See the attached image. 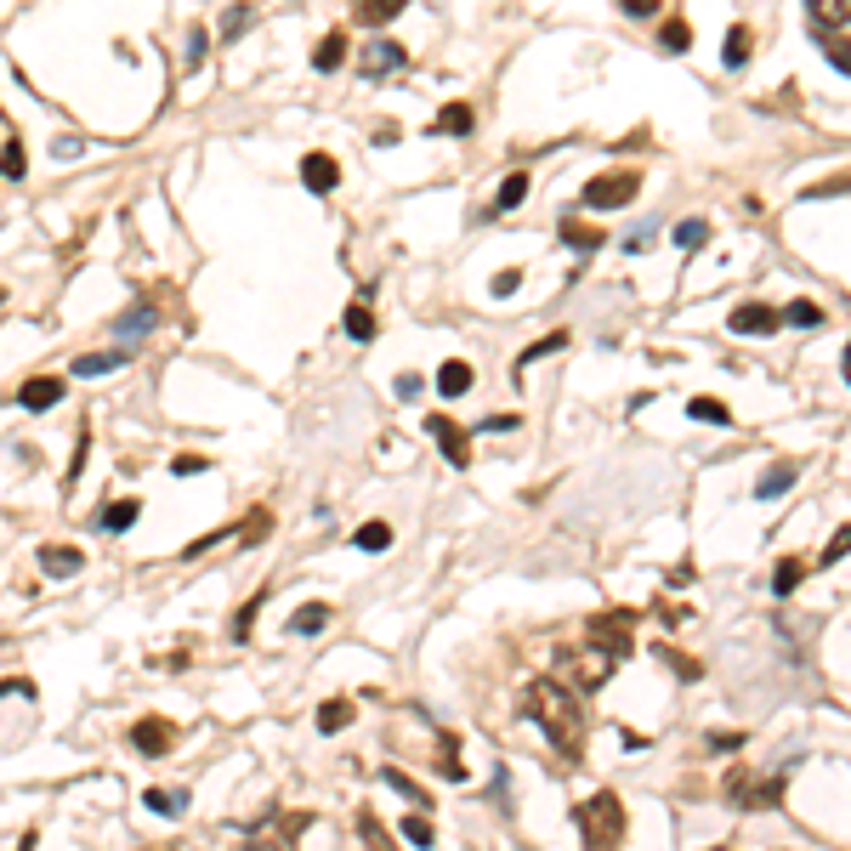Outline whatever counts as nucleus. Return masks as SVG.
<instances>
[{
  "instance_id": "1",
  "label": "nucleus",
  "mask_w": 851,
  "mask_h": 851,
  "mask_svg": "<svg viewBox=\"0 0 851 851\" xmlns=\"http://www.w3.org/2000/svg\"><path fill=\"white\" fill-rule=\"evenodd\" d=\"M522 715L551 738L556 755H568V761L585 755V710H579L574 687H562L556 676H534L522 687Z\"/></svg>"
},
{
  "instance_id": "2",
  "label": "nucleus",
  "mask_w": 851,
  "mask_h": 851,
  "mask_svg": "<svg viewBox=\"0 0 851 851\" xmlns=\"http://www.w3.org/2000/svg\"><path fill=\"white\" fill-rule=\"evenodd\" d=\"M574 823L585 834V851H619L625 840V800L613 795V789H596L574 806Z\"/></svg>"
},
{
  "instance_id": "3",
  "label": "nucleus",
  "mask_w": 851,
  "mask_h": 851,
  "mask_svg": "<svg viewBox=\"0 0 851 851\" xmlns=\"http://www.w3.org/2000/svg\"><path fill=\"white\" fill-rule=\"evenodd\" d=\"M613 664H619V659H613L608 647H596V642L562 647V653H556V681H562V687H574V693H596V687L613 676Z\"/></svg>"
},
{
  "instance_id": "4",
  "label": "nucleus",
  "mask_w": 851,
  "mask_h": 851,
  "mask_svg": "<svg viewBox=\"0 0 851 851\" xmlns=\"http://www.w3.org/2000/svg\"><path fill=\"white\" fill-rule=\"evenodd\" d=\"M721 789H727V806H738V812H772V806L783 800V778H755V772H744V766L727 772Z\"/></svg>"
},
{
  "instance_id": "5",
  "label": "nucleus",
  "mask_w": 851,
  "mask_h": 851,
  "mask_svg": "<svg viewBox=\"0 0 851 851\" xmlns=\"http://www.w3.org/2000/svg\"><path fill=\"white\" fill-rule=\"evenodd\" d=\"M636 193H642V176L619 165V171L591 176V182H585V193H579V205H591V210H625Z\"/></svg>"
},
{
  "instance_id": "6",
  "label": "nucleus",
  "mask_w": 851,
  "mask_h": 851,
  "mask_svg": "<svg viewBox=\"0 0 851 851\" xmlns=\"http://www.w3.org/2000/svg\"><path fill=\"white\" fill-rule=\"evenodd\" d=\"M630 630H636V608H608V613H591L585 636L619 659V653H630Z\"/></svg>"
},
{
  "instance_id": "7",
  "label": "nucleus",
  "mask_w": 851,
  "mask_h": 851,
  "mask_svg": "<svg viewBox=\"0 0 851 851\" xmlns=\"http://www.w3.org/2000/svg\"><path fill=\"white\" fill-rule=\"evenodd\" d=\"M426 432H432L437 449L449 454V466H454V471H471V437H466V426H460V420L432 415V420H426Z\"/></svg>"
},
{
  "instance_id": "8",
  "label": "nucleus",
  "mask_w": 851,
  "mask_h": 851,
  "mask_svg": "<svg viewBox=\"0 0 851 851\" xmlns=\"http://www.w3.org/2000/svg\"><path fill=\"white\" fill-rule=\"evenodd\" d=\"M131 744H137L148 761H159V755H171L176 749V727L165 721V715H142V721H131Z\"/></svg>"
},
{
  "instance_id": "9",
  "label": "nucleus",
  "mask_w": 851,
  "mask_h": 851,
  "mask_svg": "<svg viewBox=\"0 0 851 851\" xmlns=\"http://www.w3.org/2000/svg\"><path fill=\"white\" fill-rule=\"evenodd\" d=\"M778 324H783V313H772L766 301H738V307H732V318H727L732 335H772Z\"/></svg>"
},
{
  "instance_id": "10",
  "label": "nucleus",
  "mask_w": 851,
  "mask_h": 851,
  "mask_svg": "<svg viewBox=\"0 0 851 851\" xmlns=\"http://www.w3.org/2000/svg\"><path fill=\"white\" fill-rule=\"evenodd\" d=\"M35 562H40V574L46 579H74L80 568H86V551H80V545H40Z\"/></svg>"
},
{
  "instance_id": "11",
  "label": "nucleus",
  "mask_w": 851,
  "mask_h": 851,
  "mask_svg": "<svg viewBox=\"0 0 851 851\" xmlns=\"http://www.w3.org/2000/svg\"><path fill=\"white\" fill-rule=\"evenodd\" d=\"M63 392H69V381H63V375H35V381L18 386V403L40 415V409H57V403H63Z\"/></svg>"
},
{
  "instance_id": "12",
  "label": "nucleus",
  "mask_w": 851,
  "mask_h": 851,
  "mask_svg": "<svg viewBox=\"0 0 851 851\" xmlns=\"http://www.w3.org/2000/svg\"><path fill=\"white\" fill-rule=\"evenodd\" d=\"M806 12H812L817 40H829L834 29H851V0H806Z\"/></svg>"
},
{
  "instance_id": "13",
  "label": "nucleus",
  "mask_w": 851,
  "mask_h": 851,
  "mask_svg": "<svg viewBox=\"0 0 851 851\" xmlns=\"http://www.w3.org/2000/svg\"><path fill=\"white\" fill-rule=\"evenodd\" d=\"M154 324H159V307H154V301H137L131 313H120V318H114V335H120L125 347H137V341H142L148 330H154Z\"/></svg>"
},
{
  "instance_id": "14",
  "label": "nucleus",
  "mask_w": 851,
  "mask_h": 851,
  "mask_svg": "<svg viewBox=\"0 0 851 851\" xmlns=\"http://www.w3.org/2000/svg\"><path fill=\"white\" fill-rule=\"evenodd\" d=\"M301 182H307L313 193H335L341 188V165H335L330 154H307L301 159Z\"/></svg>"
},
{
  "instance_id": "15",
  "label": "nucleus",
  "mask_w": 851,
  "mask_h": 851,
  "mask_svg": "<svg viewBox=\"0 0 851 851\" xmlns=\"http://www.w3.org/2000/svg\"><path fill=\"white\" fill-rule=\"evenodd\" d=\"M137 347H114V352H86V358H74V381H91V375H108V369H120Z\"/></svg>"
},
{
  "instance_id": "16",
  "label": "nucleus",
  "mask_w": 851,
  "mask_h": 851,
  "mask_svg": "<svg viewBox=\"0 0 851 851\" xmlns=\"http://www.w3.org/2000/svg\"><path fill=\"white\" fill-rule=\"evenodd\" d=\"M432 131L437 137H471V131H477V114H471V103H449L432 120Z\"/></svg>"
},
{
  "instance_id": "17",
  "label": "nucleus",
  "mask_w": 851,
  "mask_h": 851,
  "mask_svg": "<svg viewBox=\"0 0 851 851\" xmlns=\"http://www.w3.org/2000/svg\"><path fill=\"white\" fill-rule=\"evenodd\" d=\"M347 63V29H330V35L318 40V52H313V69L318 74H335Z\"/></svg>"
},
{
  "instance_id": "18",
  "label": "nucleus",
  "mask_w": 851,
  "mask_h": 851,
  "mask_svg": "<svg viewBox=\"0 0 851 851\" xmlns=\"http://www.w3.org/2000/svg\"><path fill=\"white\" fill-rule=\"evenodd\" d=\"M432 386L443 392V398H466V392H471V364H466V358H449V364L437 369Z\"/></svg>"
},
{
  "instance_id": "19",
  "label": "nucleus",
  "mask_w": 851,
  "mask_h": 851,
  "mask_svg": "<svg viewBox=\"0 0 851 851\" xmlns=\"http://www.w3.org/2000/svg\"><path fill=\"white\" fill-rule=\"evenodd\" d=\"M749 52H755V35H749V23H732V29H727V46H721V63L738 74V69L749 63Z\"/></svg>"
},
{
  "instance_id": "20",
  "label": "nucleus",
  "mask_w": 851,
  "mask_h": 851,
  "mask_svg": "<svg viewBox=\"0 0 851 851\" xmlns=\"http://www.w3.org/2000/svg\"><path fill=\"white\" fill-rule=\"evenodd\" d=\"M409 6V0H352V18L369 23V29H381V23H392Z\"/></svg>"
},
{
  "instance_id": "21",
  "label": "nucleus",
  "mask_w": 851,
  "mask_h": 851,
  "mask_svg": "<svg viewBox=\"0 0 851 851\" xmlns=\"http://www.w3.org/2000/svg\"><path fill=\"white\" fill-rule=\"evenodd\" d=\"M392 69H403V46H392V40H375V46L364 52V74H375V80H381V74H392Z\"/></svg>"
},
{
  "instance_id": "22",
  "label": "nucleus",
  "mask_w": 851,
  "mask_h": 851,
  "mask_svg": "<svg viewBox=\"0 0 851 851\" xmlns=\"http://www.w3.org/2000/svg\"><path fill=\"white\" fill-rule=\"evenodd\" d=\"M137 517H142V500H108L97 522H103V534H125Z\"/></svg>"
},
{
  "instance_id": "23",
  "label": "nucleus",
  "mask_w": 851,
  "mask_h": 851,
  "mask_svg": "<svg viewBox=\"0 0 851 851\" xmlns=\"http://www.w3.org/2000/svg\"><path fill=\"white\" fill-rule=\"evenodd\" d=\"M142 806L159 817H182L188 812V789H142Z\"/></svg>"
},
{
  "instance_id": "24",
  "label": "nucleus",
  "mask_w": 851,
  "mask_h": 851,
  "mask_svg": "<svg viewBox=\"0 0 851 851\" xmlns=\"http://www.w3.org/2000/svg\"><path fill=\"white\" fill-rule=\"evenodd\" d=\"M562 244H568V250H579V256H591L596 244H602V233H596L591 222H579V216H562Z\"/></svg>"
},
{
  "instance_id": "25",
  "label": "nucleus",
  "mask_w": 851,
  "mask_h": 851,
  "mask_svg": "<svg viewBox=\"0 0 851 851\" xmlns=\"http://www.w3.org/2000/svg\"><path fill=\"white\" fill-rule=\"evenodd\" d=\"M341 727H352V698H324V704H318V732L335 738Z\"/></svg>"
},
{
  "instance_id": "26",
  "label": "nucleus",
  "mask_w": 851,
  "mask_h": 851,
  "mask_svg": "<svg viewBox=\"0 0 851 851\" xmlns=\"http://www.w3.org/2000/svg\"><path fill=\"white\" fill-rule=\"evenodd\" d=\"M562 347H568V330H551L545 341H534V347H522V352H517V375H528V369H534L539 358H551V352H562Z\"/></svg>"
},
{
  "instance_id": "27",
  "label": "nucleus",
  "mask_w": 851,
  "mask_h": 851,
  "mask_svg": "<svg viewBox=\"0 0 851 851\" xmlns=\"http://www.w3.org/2000/svg\"><path fill=\"white\" fill-rule=\"evenodd\" d=\"M381 783H386V789H398L403 800H415L420 812H426V806H432V789H420V783L409 778V772H398V766H386V772H381Z\"/></svg>"
},
{
  "instance_id": "28",
  "label": "nucleus",
  "mask_w": 851,
  "mask_h": 851,
  "mask_svg": "<svg viewBox=\"0 0 851 851\" xmlns=\"http://www.w3.org/2000/svg\"><path fill=\"white\" fill-rule=\"evenodd\" d=\"M358 834H364V851H398V840L381 829V817L369 812V806L358 812Z\"/></svg>"
},
{
  "instance_id": "29",
  "label": "nucleus",
  "mask_w": 851,
  "mask_h": 851,
  "mask_svg": "<svg viewBox=\"0 0 851 851\" xmlns=\"http://www.w3.org/2000/svg\"><path fill=\"white\" fill-rule=\"evenodd\" d=\"M800 579H806V556H778V568H772V591L789 596Z\"/></svg>"
},
{
  "instance_id": "30",
  "label": "nucleus",
  "mask_w": 851,
  "mask_h": 851,
  "mask_svg": "<svg viewBox=\"0 0 851 851\" xmlns=\"http://www.w3.org/2000/svg\"><path fill=\"white\" fill-rule=\"evenodd\" d=\"M398 834H403V840H409L415 851H432V840H437V834H432V817H426V812L403 817V823H398Z\"/></svg>"
},
{
  "instance_id": "31",
  "label": "nucleus",
  "mask_w": 851,
  "mask_h": 851,
  "mask_svg": "<svg viewBox=\"0 0 851 851\" xmlns=\"http://www.w3.org/2000/svg\"><path fill=\"white\" fill-rule=\"evenodd\" d=\"M783 324H795V330H817V324H823V307H817V301H789V307H783Z\"/></svg>"
},
{
  "instance_id": "32",
  "label": "nucleus",
  "mask_w": 851,
  "mask_h": 851,
  "mask_svg": "<svg viewBox=\"0 0 851 851\" xmlns=\"http://www.w3.org/2000/svg\"><path fill=\"white\" fill-rule=\"evenodd\" d=\"M789 488H795V466H772L761 483H755V494H761V500H778V494H789Z\"/></svg>"
},
{
  "instance_id": "33",
  "label": "nucleus",
  "mask_w": 851,
  "mask_h": 851,
  "mask_svg": "<svg viewBox=\"0 0 851 851\" xmlns=\"http://www.w3.org/2000/svg\"><path fill=\"white\" fill-rule=\"evenodd\" d=\"M341 324H347V335H352V341H375V313H369L364 301H352Z\"/></svg>"
},
{
  "instance_id": "34",
  "label": "nucleus",
  "mask_w": 851,
  "mask_h": 851,
  "mask_svg": "<svg viewBox=\"0 0 851 851\" xmlns=\"http://www.w3.org/2000/svg\"><path fill=\"white\" fill-rule=\"evenodd\" d=\"M324 625H330V608H324V602H307V608L290 619V630H296V636H318Z\"/></svg>"
},
{
  "instance_id": "35",
  "label": "nucleus",
  "mask_w": 851,
  "mask_h": 851,
  "mask_svg": "<svg viewBox=\"0 0 851 851\" xmlns=\"http://www.w3.org/2000/svg\"><path fill=\"white\" fill-rule=\"evenodd\" d=\"M522 199H528V176H522V171H511V176L500 182V193H494V210H517Z\"/></svg>"
},
{
  "instance_id": "36",
  "label": "nucleus",
  "mask_w": 851,
  "mask_h": 851,
  "mask_svg": "<svg viewBox=\"0 0 851 851\" xmlns=\"http://www.w3.org/2000/svg\"><path fill=\"white\" fill-rule=\"evenodd\" d=\"M352 545L375 556V551H386V545H392V528H386V522H364V528L352 534Z\"/></svg>"
},
{
  "instance_id": "37",
  "label": "nucleus",
  "mask_w": 851,
  "mask_h": 851,
  "mask_svg": "<svg viewBox=\"0 0 851 851\" xmlns=\"http://www.w3.org/2000/svg\"><path fill=\"white\" fill-rule=\"evenodd\" d=\"M687 415H693V420H710V426H727L732 409H727L721 398H693V403H687Z\"/></svg>"
},
{
  "instance_id": "38",
  "label": "nucleus",
  "mask_w": 851,
  "mask_h": 851,
  "mask_svg": "<svg viewBox=\"0 0 851 851\" xmlns=\"http://www.w3.org/2000/svg\"><path fill=\"white\" fill-rule=\"evenodd\" d=\"M437 766H443V772H449L454 783L466 778V761H460V738H454V732H443V749H437Z\"/></svg>"
},
{
  "instance_id": "39",
  "label": "nucleus",
  "mask_w": 851,
  "mask_h": 851,
  "mask_svg": "<svg viewBox=\"0 0 851 851\" xmlns=\"http://www.w3.org/2000/svg\"><path fill=\"white\" fill-rule=\"evenodd\" d=\"M704 239H710V222H704V216H687V222L676 227V244H681V250H704Z\"/></svg>"
},
{
  "instance_id": "40",
  "label": "nucleus",
  "mask_w": 851,
  "mask_h": 851,
  "mask_svg": "<svg viewBox=\"0 0 851 851\" xmlns=\"http://www.w3.org/2000/svg\"><path fill=\"white\" fill-rule=\"evenodd\" d=\"M659 46H664V52H687V46H693V29H687L681 18H670L659 29Z\"/></svg>"
},
{
  "instance_id": "41",
  "label": "nucleus",
  "mask_w": 851,
  "mask_h": 851,
  "mask_svg": "<svg viewBox=\"0 0 851 851\" xmlns=\"http://www.w3.org/2000/svg\"><path fill=\"white\" fill-rule=\"evenodd\" d=\"M846 551H851V522H840V528H834V539L823 545V556H817V568H834Z\"/></svg>"
},
{
  "instance_id": "42",
  "label": "nucleus",
  "mask_w": 851,
  "mask_h": 851,
  "mask_svg": "<svg viewBox=\"0 0 851 851\" xmlns=\"http://www.w3.org/2000/svg\"><path fill=\"white\" fill-rule=\"evenodd\" d=\"M267 534H273V511H250V522L239 528V539H244V545H261Z\"/></svg>"
},
{
  "instance_id": "43",
  "label": "nucleus",
  "mask_w": 851,
  "mask_h": 851,
  "mask_svg": "<svg viewBox=\"0 0 851 851\" xmlns=\"http://www.w3.org/2000/svg\"><path fill=\"white\" fill-rule=\"evenodd\" d=\"M290 840H296V834H267V829H256L250 840H244V851H296Z\"/></svg>"
},
{
  "instance_id": "44",
  "label": "nucleus",
  "mask_w": 851,
  "mask_h": 851,
  "mask_svg": "<svg viewBox=\"0 0 851 851\" xmlns=\"http://www.w3.org/2000/svg\"><path fill=\"white\" fill-rule=\"evenodd\" d=\"M659 659L670 664V670H676L681 681H698V676H704V664H693V659H681L676 647H659Z\"/></svg>"
},
{
  "instance_id": "45",
  "label": "nucleus",
  "mask_w": 851,
  "mask_h": 851,
  "mask_svg": "<svg viewBox=\"0 0 851 851\" xmlns=\"http://www.w3.org/2000/svg\"><path fill=\"white\" fill-rule=\"evenodd\" d=\"M23 171H29V159H23V142L12 137L6 142V154H0V176H23Z\"/></svg>"
},
{
  "instance_id": "46",
  "label": "nucleus",
  "mask_w": 851,
  "mask_h": 851,
  "mask_svg": "<svg viewBox=\"0 0 851 851\" xmlns=\"http://www.w3.org/2000/svg\"><path fill=\"white\" fill-rule=\"evenodd\" d=\"M250 18H256V12H250V6H244V0H239V6L227 12V23H222V40H239L244 29H250Z\"/></svg>"
},
{
  "instance_id": "47",
  "label": "nucleus",
  "mask_w": 851,
  "mask_h": 851,
  "mask_svg": "<svg viewBox=\"0 0 851 851\" xmlns=\"http://www.w3.org/2000/svg\"><path fill=\"white\" fill-rule=\"evenodd\" d=\"M205 46H210V29H199V23H193V29H188V69H199V63H205Z\"/></svg>"
},
{
  "instance_id": "48",
  "label": "nucleus",
  "mask_w": 851,
  "mask_h": 851,
  "mask_svg": "<svg viewBox=\"0 0 851 851\" xmlns=\"http://www.w3.org/2000/svg\"><path fill=\"white\" fill-rule=\"evenodd\" d=\"M823 52H829V63H834V69H840V74H851V40H823Z\"/></svg>"
},
{
  "instance_id": "49",
  "label": "nucleus",
  "mask_w": 851,
  "mask_h": 851,
  "mask_svg": "<svg viewBox=\"0 0 851 851\" xmlns=\"http://www.w3.org/2000/svg\"><path fill=\"white\" fill-rule=\"evenodd\" d=\"M517 284H522V273H517V267H505V273H494V284H488V296H517Z\"/></svg>"
},
{
  "instance_id": "50",
  "label": "nucleus",
  "mask_w": 851,
  "mask_h": 851,
  "mask_svg": "<svg viewBox=\"0 0 851 851\" xmlns=\"http://www.w3.org/2000/svg\"><path fill=\"white\" fill-rule=\"evenodd\" d=\"M829 193H851V171L834 176V182H817V188H806V199H829Z\"/></svg>"
},
{
  "instance_id": "51",
  "label": "nucleus",
  "mask_w": 851,
  "mask_h": 851,
  "mask_svg": "<svg viewBox=\"0 0 851 851\" xmlns=\"http://www.w3.org/2000/svg\"><path fill=\"white\" fill-rule=\"evenodd\" d=\"M199 471H205L199 454H176V460H171V477H199Z\"/></svg>"
},
{
  "instance_id": "52",
  "label": "nucleus",
  "mask_w": 851,
  "mask_h": 851,
  "mask_svg": "<svg viewBox=\"0 0 851 851\" xmlns=\"http://www.w3.org/2000/svg\"><path fill=\"white\" fill-rule=\"evenodd\" d=\"M0 698H35V681H23V676H6V681H0Z\"/></svg>"
},
{
  "instance_id": "53",
  "label": "nucleus",
  "mask_w": 851,
  "mask_h": 851,
  "mask_svg": "<svg viewBox=\"0 0 851 851\" xmlns=\"http://www.w3.org/2000/svg\"><path fill=\"white\" fill-rule=\"evenodd\" d=\"M256 608H261V596H256V602H244V608H239V619H233V636H239V642L250 636V625H256Z\"/></svg>"
},
{
  "instance_id": "54",
  "label": "nucleus",
  "mask_w": 851,
  "mask_h": 851,
  "mask_svg": "<svg viewBox=\"0 0 851 851\" xmlns=\"http://www.w3.org/2000/svg\"><path fill=\"white\" fill-rule=\"evenodd\" d=\"M704 744H710V749H727V755H732V749H744V732H710Z\"/></svg>"
},
{
  "instance_id": "55",
  "label": "nucleus",
  "mask_w": 851,
  "mask_h": 851,
  "mask_svg": "<svg viewBox=\"0 0 851 851\" xmlns=\"http://www.w3.org/2000/svg\"><path fill=\"white\" fill-rule=\"evenodd\" d=\"M86 454H91V432H80V443H74V466H69V483L86 471Z\"/></svg>"
},
{
  "instance_id": "56",
  "label": "nucleus",
  "mask_w": 851,
  "mask_h": 851,
  "mask_svg": "<svg viewBox=\"0 0 851 851\" xmlns=\"http://www.w3.org/2000/svg\"><path fill=\"white\" fill-rule=\"evenodd\" d=\"M625 6V18H653L659 12V0H619Z\"/></svg>"
},
{
  "instance_id": "57",
  "label": "nucleus",
  "mask_w": 851,
  "mask_h": 851,
  "mask_svg": "<svg viewBox=\"0 0 851 851\" xmlns=\"http://www.w3.org/2000/svg\"><path fill=\"white\" fill-rule=\"evenodd\" d=\"M517 426H522L517 415H488L483 420V432H517Z\"/></svg>"
},
{
  "instance_id": "58",
  "label": "nucleus",
  "mask_w": 851,
  "mask_h": 851,
  "mask_svg": "<svg viewBox=\"0 0 851 851\" xmlns=\"http://www.w3.org/2000/svg\"><path fill=\"white\" fill-rule=\"evenodd\" d=\"M647 239H653V227H636V233L625 239V250H647Z\"/></svg>"
},
{
  "instance_id": "59",
  "label": "nucleus",
  "mask_w": 851,
  "mask_h": 851,
  "mask_svg": "<svg viewBox=\"0 0 851 851\" xmlns=\"http://www.w3.org/2000/svg\"><path fill=\"white\" fill-rule=\"evenodd\" d=\"M420 392V375H398V398H415Z\"/></svg>"
},
{
  "instance_id": "60",
  "label": "nucleus",
  "mask_w": 851,
  "mask_h": 851,
  "mask_svg": "<svg viewBox=\"0 0 851 851\" xmlns=\"http://www.w3.org/2000/svg\"><path fill=\"white\" fill-rule=\"evenodd\" d=\"M619 744H625V749H647V738H642V732H630V727H619Z\"/></svg>"
},
{
  "instance_id": "61",
  "label": "nucleus",
  "mask_w": 851,
  "mask_h": 851,
  "mask_svg": "<svg viewBox=\"0 0 851 851\" xmlns=\"http://www.w3.org/2000/svg\"><path fill=\"white\" fill-rule=\"evenodd\" d=\"M840 369H846V386H851V347H846V358H840Z\"/></svg>"
},
{
  "instance_id": "62",
  "label": "nucleus",
  "mask_w": 851,
  "mask_h": 851,
  "mask_svg": "<svg viewBox=\"0 0 851 851\" xmlns=\"http://www.w3.org/2000/svg\"><path fill=\"white\" fill-rule=\"evenodd\" d=\"M710 851H732V846H710Z\"/></svg>"
},
{
  "instance_id": "63",
  "label": "nucleus",
  "mask_w": 851,
  "mask_h": 851,
  "mask_svg": "<svg viewBox=\"0 0 851 851\" xmlns=\"http://www.w3.org/2000/svg\"><path fill=\"white\" fill-rule=\"evenodd\" d=\"M0 301H6V290H0Z\"/></svg>"
}]
</instances>
